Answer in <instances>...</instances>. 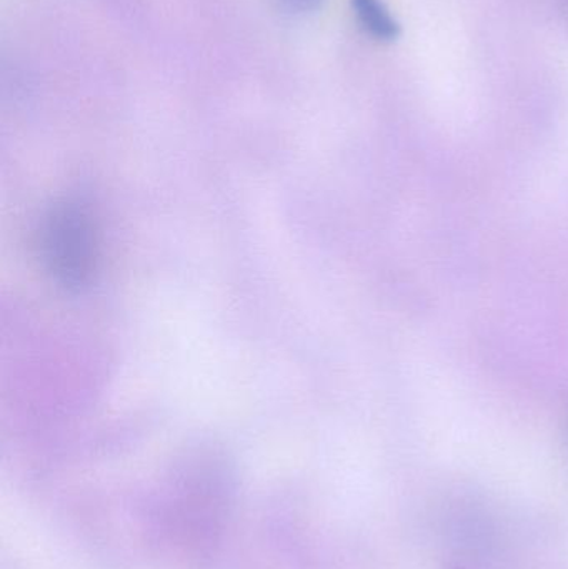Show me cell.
Returning <instances> with one entry per match:
<instances>
[{
  "label": "cell",
  "instance_id": "1",
  "mask_svg": "<svg viewBox=\"0 0 568 569\" xmlns=\"http://www.w3.org/2000/svg\"><path fill=\"white\" fill-rule=\"evenodd\" d=\"M43 256L63 284L80 287L93 266V239L86 212L77 206L57 207L47 217L42 233Z\"/></svg>",
  "mask_w": 568,
  "mask_h": 569
},
{
  "label": "cell",
  "instance_id": "3",
  "mask_svg": "<svg viewBox=\"0 0 568 569\" xmlns=\"http://www.w3.org/2000/svg\"><path fill=\"white\" fill-rule=\"evenodd\" d=\"M279 2L282 3L283 9L289 10V12L309 13L319 9L322 0H279Z\"/></svg>",
  "mask_w": 568,
  "mask_h": 569
},
{
  "label": "cell",
  "instance_id": "2",
  "mask_svg": "<svg viewBox=\"0 0 568 569\" xmlns=\"http://www.w3.org/2000/svg\"><path fill=\"white\" fill-rule=\"evenodd\" d=\"M350 6L360 26L369 36L383 42H390L399 37V22L393 19L382 0H350Z\"/></svg>",
  "mask_w": 568,
  "mask_h": 569
}]
</instances>
